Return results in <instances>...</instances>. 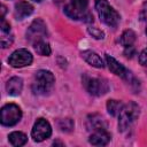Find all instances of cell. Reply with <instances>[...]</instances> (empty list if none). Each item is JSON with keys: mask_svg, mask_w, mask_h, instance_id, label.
<instances>
[{"mask_svg": "<svg viewBox=\"0 0 147 147\" xmlns=\"http://www.w3.org/2000/svg\"><path fill=\"white\" fill-rule=\"evenodd\" d=\"M106 62H107V64H108L109 70H110L113 74H115L116 76H119V77H122V78L129 80V78H130V72H129L119 62H117L113 56L106 54Z\"/></svg>", "mask_w": 147, "mask_h": 147, "instance_id": "cell-10", "label": "cell"}, {"mask_svg": "<svg viewBox=\"0 0 147 147\" xmlns=\"http://www.w3.org/2000/svg\"><path fill=\"white\" fill-rule=\"evenodd\" d=\"M54 1H56V2H61L62 0H54Z\"/></svg>", "mask_w": 147, "mask_h": 147, "instance_id": "cell-28", "label": "cell"}, {"mask_svg": "<svg viewBox=\"0 0 147 147\" xmlns=\"http://www.w3.org/2000/svg\"><path fill=\"white\" fill-rule=\"evenodd\" d=\"M139 62L141 65L147 67V48L142 49V52L139 54Z\"/></svg>", "mask_w": 147, "mask_h": 147, "instance_id": "cell-23", "label": "cell"}, {"mask_svg": "<svg viewBox=\"0 0 147 147\" xmlns=\"http://www.w3.org/2000/svg\"><path fill=\"white\" fill-rule=\"evenodd\" d=\"M52 134V126L49 124L48 121H46L45 118H39L36 121L32 131H31V136L33 138L34 141L40 142L44 141L45 139L49 138Z\"/></svg>", "mask_w": 147, "mask_h": 147, "instance_id": "cell-7", "label": "cell"}, {"mask_svg": "<svg viewBox=\"0 0 147 147\" xmlns=\"http://www.w3.org/2000/svg\"><path fill=\"white\" fill-rule=\"evenodd\" d=\"M123 103L121 101L117 100H108L107 102V110L111 116H118L122 108H123Z\"/></svg>", "mask_w": 147, "mask_h": 147, "instance_id": "cell-18", "label": "cell"}, {"mask_svg": "<svg viewBox=\"0 0 147 147\" xmlns=\"http://www.w3.org/2000/svg\"><path fill=\"white\" fill-rule=\"evenodd\" d=\"M22 88H23V80L20 77H11L6 84V90L9 95H20Z\"/></svg>", "mask_w": 147, "mask_h": 147, "instance_id": "cell-14", "label": "cell"}, {"mask_svg": "<svg viewBox=\"0 0 147 147\" xmlns=\"http://www.w3.org/2000/svg\"><path fill=\"white\" fill-rule=\"evenodd\" d=\"M134 53H136V51H134V48H133L132 46L125 47V51H124L125 56H127V57H132V56L134 55Z\"/></svg>", "mask_w": 147, "mask_h": 147, "instance_id": "cell-24", "label": "cell"}, {"mask_svg": "<svg viewBox=\"0 0 147 147\" xmlns=\"http://www.w3.org/2000/svg\"><path fill=\"white\" fill-rule=\"evenodd\" d=\"M83 85L85 90L94 96H101L109 91L108 82L100 77H91L88 75H84Z\"/></svg>", "mask_w": 147, "mask_h": 147, "instance_id": "cell-5", "label": "cell"}, {"mask_svg": "<svg viewBox=\"0 0 147 147\" xmlns=\"http://www.w3.org/2000/svg\"><path fill=\"white\" fill-rule=\"evenodd\" d=\"M82 57L92 67L94 68H103V62L102 59L93 51H84L80 53Z\"/></svg>", "mask_w": 147, "mask_h": 147, "instance_id": "cell-15", "label": "cell"}, {"mask_svg": "<svg viewBox=\"0 0 147 147\" xmlns=\"http://www.w3.org/2000/svg\"><path fill=\"white\" fill-rule=\"evenodd\" d=\"M146 33H147V29H146Z\"/></svg>", "mask_w": 147, "mask_h": 147, "instance_id": "cell-29", "label": "cell"}, {"mask_svg": "<svg viewBox=\"0 0 147 147\" xmlns=\"http://www.w3.org/2000/svg\"><path fill=\"white\" fill-rule=\"evenodd\" d=\"M146 15H147V2H145L142 8H141V17H144Z\"/></svg>", "mask_w": 147, "mask_h": 147, "instance_id": "cell-25", "label": "cell"}, {"mask_svg": "<svg viewBox=\"0 0 147 147\" xmlns=\"http://www.w3.org/2000/svg\"><path fill=\"white\" fill-rule=\"evenodd\" d=\"M33 1H36V2H40V1H42V0H33Z\"/></svg>", "mask_w": 147, "mask_h": 147, "instance_id": "cell-27", "label": "cell"}, {"mask_svg": "<svg viewBox=\"0 0 147 147\" xmlns=\"http://www.w3.org/2000/svg\"><path fill=\"white\" fill-rule=\"evenodd\" d=\"M95 9L100 20L108 26H116L121 20L119 14L108 3L107 0H95Z\"/></svg>", "mask_w": 147, "mask_h": 147, "instance_id": "cell-4", "label": "cell"}, {"mask_svg": "<svg viewBox=\"0 0 147 147\" xmlns=\"http://www.w3.org/2000/svg\"><path fill=\"white\" fill-rule=\"evenodd\" d=\"M87 130H92L93 132L94 131H98V130H106L107 129V123L105 122V119L100 116V115H91L87 117Z\"/></svg>", "mask_w": 147, "mask_h": 147, "instance_id": "cell-13", "label": "cell"}, {"mask_svg": "<svg viewBox=\"0 0 147 147\" xmlns=\"http://www.w3.org/2000/svg\"><path fill=\"white\" fill-rule=\"evenodd\" d=\"M139 113L140 108L136 102L131 101L124 105L118 115V130L121 132H124L127 129H130L134 121L139 117Z\"/></svg>", "mask_w": 147, "mask_h": 147, "instance_id": "cell-2", "label": "cell"}, {"mask_svg": "<svg viewBox=\"0 0 147 147\" xmlns=\"http://www.w3.org/2000/svg\"><path fill=\"white\" fill-rule=\"evenodd\" d=\"M1 11H2V14H1V17H5V13H6V7H5L3 5H1Z\"/></svg>", "mask_w": 147, "mask_h": 147, "instance_id": "cell-26", "label": "cell"}, {"mask_svg": "<svg viewBox=\"0 0 147 147\" xmlns=\"http://www.w3.org/2000/svg\"><path fill=\"white\" fill-rule=\"evenodd\" d=\"M22 118V110L14 103H8L1 108V124L5 126H13Z\"/></svg>", "mask_w": 147, "mask_h": 147, "instance_id": "cell-6", "label": "cell"}, {"mask_svg": "<svg viewBox=\"0 0 147 147\" xmlns=\"http://www.w3.org/2000/svg\"><path fill=\"white\" fill-rule=\"evenodd\" d=\"M60 127H61L62 131H71V129L74 127V122L70 118L62 119L60 122Z\"/></svg>", "mask_w": 147, "mask_h": 147, "instance_id": "cell-22", "label": "cell"}, {"mask_svg": "<svg viewBox=\"0 0 147 147\" xmlns=\"http://www.w3.org/2000/svg\"><path fill=\"white\" fill-rule=\"evenodd\" d=\"M0 41H1L2 48L9 47L13 42V36L10 34V31H1V40Z\"/></svg>", "mask_w": 147, "mask_h": 147, "instance_id": "cell-20", "label": "cell"}, {"mask_svg": "<svg viewBox=\"0 0 147 147\" xmlns=\"http://www.w3.org/2000/svg\"><path fill=\"white\" fill-rule=\"evenodd\" d=\"M32 13H33V6L31 3L23 1V0H20L18 2L15 3L14 14L17 20H23V18L30 16Z\"/></svg>", "mask_w": 147, "mask_h": 147, "instance_id": "cell-11", "label": "cell"}, {"mask_svg": "<svg viewBox=\"0 0 147 147\" xmlns=\"http://www.w3.org/2000/svg\"><path fill=\"white\" fill-rule=\"evenodd\" d=\"M109 140H110V134L106 130L94 131L88 139L90 144H92L94 146H105L109 142Z\"/></svg>", "mask_w": 147, "mask_h": 147, "instance_id": "cell-12", "label": "cell"}, {"mask_svg": "<svg viewBox=\"0 0 147 147\" xmlns=\"http://www.w3.org/2000/svg\"><path fill=\"white\" fill-rule=\"evenodd\" d=\"M9 139V142L13 145V146H16V147H20V146H23L26 144L28 141V137L23 133V132H20V131H15V132H11L8 137Z\"/></svg>", "mask_w": 147, "mask_h": 147, "instance_id": "cell-16", "label": "cell"}, {"mask_svg": "<svg viewBox=\"0 0 147 147\" xmlns=\"http://www.w3.org/2000/svg\"><path fill=\"white\" fill-rule=\"evenodd\" d=\"M87 31H88V33H90L93 38H95V39H103V38H105V33H103L101 30H99L98 28L91 26V28L87 29Z\"/></svg>", "mask_w": 147, "mask_h": 147, "instance_id": "cell-21", "label": "cell"}, {"mask_svg": "<svg viewBox=\"0 0 147 147\" xmlns=\"http://www.w3.org/2000/svg\"><path fill=\"white\" fill-rule=\"evenodd\" d=\"M46 36H47V29L41 20L33 21L26 31V38L32 45L39 40H45Z\"/></svg>", "mask_w": 147, "mask_h": 147, "instance_id": "cell-8", "label": "cell"}, {"mask_svg": "<svg viewBox=\"0 0 147 147\" xmlns=\"http://www.w3.org/2000/svg\"><path fill=\"white\" fill-rule=\"evenodd\" d=\"M87 0H71L69 5L65 6V14L72 20H79L85 22H92L93 17L87 11Z\"/></svg>", "mask_w": 147, "mask_h": 147, "instance_id": "cell-3", "label": "cell"}, {"mask_svg": "<svg viewBox=\"0 0 147 147\" xmlns=\"http://www.w3.org/2000/svg\"><path fill=\"white\" fill-rule=\"evenodd\" d=\"M54 75L48 70H38L34 74L32 82V91L34 94L46 95L54 87Z\"/></svg>", "mask_w": 147, "mask_h": 147, "instance_id": "cell-1", "label": "cell"}, {"mask_svg": "<svg viewBox=\"0 0 147 147\" xmlns=\"http://www.w3.org/2000/svg\"><path fill=\"white\" fill-rule=\"evenodd\" d=\"M33 47H34V51L39 55L48 56L51 54V47H49V45H48V42L46 40H39V41L34 42Z\"/></svg>", "mask_w": 147, "mask_h": 147, "instance_id": "cell-17", "label": "cell"}, {"mask_svg": "<svg viewBox=\"0 0 147 147\" xmlns=\"http://www.w3.org/2000/svg\"><path fill=\"white\" fill-rule=\"evenodd\" d=\"M134 41H136V33L132 30H125L122 33V36H121V44L124 47L132 46Z\"/></svg>", "mask_w": 147, "mask_h": 147, "instance_id": "cell-19", "label": "cell"}, {"mask_svg": "<svg viewBox=\"0 0 147 147\" xmlns=\"http://www.w3.org/2000/svg\"><path fill=\"white\" fill-rule=\"evenodd\" d=\"M32 54L24 48L17 49L9 57H8V62L11 67L14 68H22V67H26L30 65L32 63Z\"/></svg>", "mask_w": 147, "mask_h": 147, "instance_id": "cell-9", "label": "cell"}]
</instances>
